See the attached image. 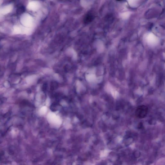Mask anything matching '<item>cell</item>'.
Instances as JSON below:
<instances>
[{
  "mask_svg": "<svg viewBox=\"0 0 165 165\" xmlns=\"http://www.w3.org/2000/svg\"><path fill=\"white\" fill-rule=\"evenodd\" d=\"M148 111V108L146 106L142 105L138 106L136 109L135 115L138 118L142 119L146 116Z\"/></svg>",
  "mask_w": 165,
  "mask_h": 165,
  "instance_id": "1",
  "label": "cell"
},
{
  "mask_svg": "<svg viewBox=\"0 0 165 165\" xmlns=\"http://www.w3.org/2000/svg\"><path fill=\"white\" fill-rule=\"evenodd\" d=\"M25 10V8L23 7L19 8L17 10L18 13H22Z\"/></svg>",
  "mask_w": 165,
  "mask_h": 165,
  "instance_id": "2",
  "label": "cell"
}]
</instances>
